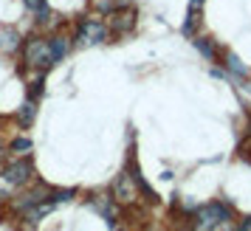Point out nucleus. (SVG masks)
Masks as SVG:
<instances>
[{"label":"nucleus","mask_w":251,"mask_h":231,"mask_svg":"<svg viewBox=\"0 0 251 231\" xmlns=\"http://www.w3.org/2000/svg\"><path fill=\"white\" fill-rule=\"evenodd\" d=\"M37 203H51V186L40 184V186H34L31 192H25V195L14 197V200H12V208H17V211H25V208L37 206Z\"/></svg>","instance_id":"6"},{"label":"nucleus","mask_w":251,"mask_h":231,"mask_svg":"<svg viewBox=\"0 0 251 231\" xmlns=\"http://www.w3.org/2000/svg\"><path fill=\"white\" fill-rule=\"evenodd\" d=\"M226 59H228L226 65H228V70H231V73H237V76H246V68H243V65H240V59L234 57V54H228Z\"/></svg>","instance_id":"18"},{"label":"nucleus","mask_w":251,"mask_h":231,"mask_svg":"<svg viewBox=\"0 0 251 231\" xmlns=\"http://www.w3.org/2000/svg\"><path fill=\"white\" fill-rule=\"evenodd\" d=\"M195 46H198V51H201V54H206L209 59H215V46H212V40L198 37V40H195Z\"/></svg>","instance_id":"17"},{"label":"nucleus","mask_w":251,"mask_h":231,"mask_svg":"<svg viewBox=\"0 0 251 231\" xmlns=\"http://www.w3.org/2000/svg\"><path fill=\"white\" fill-rule=\"evenodd\" d=\"M201 9H203V0H189V12H186V23H183V34H192L195 23L201 20Z\"/></svg>","instance_id":"13"},{"label":"nucleus","mask_w":251,"mask_h":231,"mask_svg":"<svg viewBox=\"0 0 251 231\" xmlns=\"http://www.w3.org/2000/svg\"><path fill=\"white\" fill-rule=\"evenodd\" d=\"M20 48H23V37L17 28H12V25L0 28V51L3 54H17Z\"/></svg>","instance_id":"7"},{"label":"nucleus","mask_w":251,"mask_h":231,"mask_svg":"<svg viewBox=\"0 0 251 231\" xmlns=\"http://www.w3.org/2000/svg\"><path fill=\"white\" fill-rule=\"evenodd\" d=\"M107 25H110V31H116V34H127V31L136 25V14L130 12V9H127V12H113Z\"/></svg>","instance_id":"9"},{"label":"nucleus","mask_w":251,"mask_h":231,"mask_svg":"<svg viewBox=\"0 0 251 231\" xmlns=\"http://www.w3.org/2000/svg\"><path fill=\"white\" fill-rule=\"evenodd\" d=\"M237 231H251V217H246L243 223L237 226Z\"/></svg>","instance_id":"19"},{"label":"nucleus","mask_w":251,"mask_h":231,"mask_svg":"<svg viewBox=\"0 0 251 231\" xmlns=\"http://www.w3.org/2000/svg\"><path fill=\"white\" fill-rule=\"evenodd\" d=\"M23 65L31 70H48L54 68V54H51V43L48 37H28L23 43Z\"/></svg>","instance_id":"1"},{"label":"nucleus","mask_w":251,"mask_h":231,"mask_svg":"<svg viewBox=\"0 0 251 231\" xmlns=\"http://www.w3.org/2000/svg\"><path fill=\"white\" fill-rule=\"evenodd\" d=\"M226 217H231L228 206H223V203H209V206L198 208V214L192 220V231H215V226Z\"/></svg>","instance_id":"4"},{"label":"nucleus","mask_w":251,"mask_h":231,"mask_svg":"<svg viewBox=\"0 0 251 231\" xmlns=\"http://www.w3.org/2000/svg\"><path fill=\"white\" fill-rule=\"evenodd\" d=\"M51 211H54V203H37V206L25 208V211H20V214L25 217L28 226H34V223H40V220L46 217V214H51Z\"/></svg>","instance_id":"12"},{"label":"nucleus","mask_w":251,"mask_h":231,"mask_svg":"<svg viewBox=\"0 0 251 231\" xmlns=\"http://www.w3.org/2000/svg\"><path fill=\"white\" fill-rule=\"evenodd\" d=\"M31 150H34V144H31V139H28V136H17V139L9 144V152H12V155H17V158H28V155H31Z\"/></svg>","instance_id":"14"},{"label":"nucleus","mask_w":251,"mask_h":231,"mask_svg":"<svg viewBox=\"0 0 251 231\" xmlns=\"http://www.w3.org/2000/svg\"><path fill=\"white\" fill-rule=\"evenodd\" d=\"M0 181L9 184L12 189L28 186L31 181H34V163H31V158H17V155H14L9 163H3V169H0Z\"/></svg>","instance_id":"2"},{"label":"nucleus","mask_w":251,"mask_h":231,"mask_svg":"<svg viewBox=\"0 0 251 231\" xmlns=\"http://www.w3.org/2000/svg\"><path fill=\"white\" fill-rule=\"evenodd\" d=\"M23 3H25V9H28L31 14H37V20H43V17H46V14L51 12L46 0H23Z\"/></svg>","instance_id":"15"},{"label":"nucleus","mask_w":251,"mask_h":231,"mask_svg":"<svg viewBox=\"0 0 251 231\" xmlns=\"http://www.w3.org/2000/svg\"><path fill=\"white\" fill-rule=\"evenodd\" d=\"M110 37V25L102 23L99 17H85L79 20V28H76V46L88 48V46H102L104 40Z\"/></svg>","instance_id":"3"},{"label":"nucleus","mask_w":251,"mask_h":231,"mask_svg":"<svg viewBox=\"0 0 251 231\" xmlns=\"http://www.w3.org/2000/svg\"><path fill=\"white\" fill-rule=\"evenodd\" d=\"M9 189H12V186H6V189H0V206H3L6 200H9Z\"/></svg>","instance_id":"20"},{"label":"nucleus","mask_w":251,"mask_h":231,"mask_svg":"<svg viewBox=\"0 0 251 231\" xmlns=\"http://www.w3.org/2000/svg\"><path fill=\"white\" fill-rule=\"evenodd\" d=\"M74 195H76V189H51V203H54V206H59V203L71 200Z\"/></svg>","instance_id":"16"},{"label":"nucleus","mask_w":251,"mask_h":231,"mask_svg":"<svg viewBox=\"0 0 251 231\" xmlns=\"http://www.w3.org/2000/svg\"><path fill=\"white\" fill-rule=\"evenodd\" d=\"M91 206L96 208V211L110 223V226L116 223V197L113 195H93L91 197Z\"/></svg>","instance_id":"8"},{"label":"nucleus","mask_w":251,"mask_h":231,"mask_svg":"<svg viewBox=\"0 0 251 231\" xmlns=\"http://www.w3.org/2000/svg\"><path fill=\"white\" fill-rule=\"evenodd\" d=\"M138 186H141L138 175L122 172L113 181V197H116V203H119V206H133V203L138 200Z\"/></svg>","instance_id":"5"},{"label":"nucleus","mask_w":251,"mask_h":231,"mask_svg":"<svg viewBox=\"0 0 251 231\" xmlns=\"http://www.w3.org/2000/svg\"><path fill=\"white\" fill-rule=\"evenodd\" d=\"M48 43H51V54H54V62H62V59L68 57V51H71V40H68V37L54 34V37H48Z\"/></svg>","instance_id":"11"},{"label":"nucleus","mask_w":251,"mask_h":231,"mask_svg":"<svg viewBox=\"0 0 251 231\" xmlns=\"http://www.w3.org/2000/svg\"><path fill=\"white\" fill-rule=\"evenodd\" d=\"M116 231H122V229H116Z\"/></svg>","instance_id":"21"},{"label":"nucleus","mask_w":251,"mask_h":231,"mask_svg":"<svg viewBox=\"0 0 251 231\" xmlns=\"http://www.w3.org/2000/svg\"><path fill=\"white\" fill-rule=\"evenodd\" d=\"M37 118V99L34 96H28L23 102V107H17V121L23 124V127H31Z\"/></svg>","instance_id":"10"}]
</instances>
